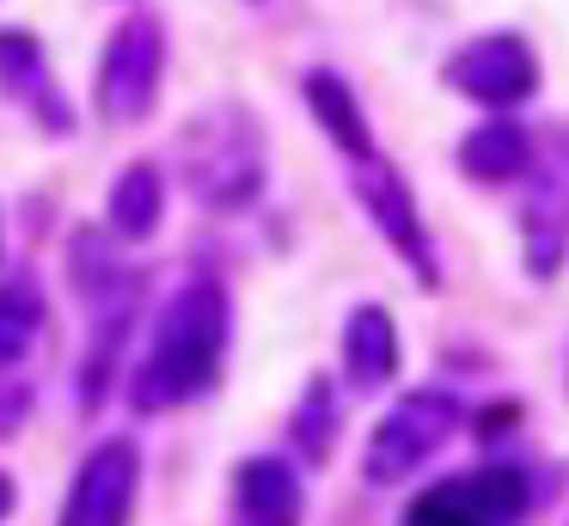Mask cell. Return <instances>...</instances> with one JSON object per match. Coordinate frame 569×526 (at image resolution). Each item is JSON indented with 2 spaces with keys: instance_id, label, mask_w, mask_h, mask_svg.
Returning a JSON list of instances; mask_svg holds the SVG:
<instances>
[{
  "instance_id": "obj_1",
  "label": "cell",
  "mask_w": 569,
  "mask_h": 526,
  "mask_svg": "<svg viewBox=\"0 0 569 526\" xmlns=\"http://www.w3.org/2000/svg\"><path fill=\"white\" fill-rule=\"evenodd\" d=\"M227 288L221 281H190V288L172 294V306L153 325V343L136 367V386H129V404L148 416L178 410V404L202 398V391L221 379L227 361Z\"/></svg>"
},
{
  "instance_id": "obj_2",
  "label": "cell",
  "mask_w": 569,
  "mask_h": 526,
  "mask_svg": "<svg viewBox=\"0 0 569 526\" xmlns=\"http://www.w3.org/2000/svg\"><path fill=\"white\" fill-rule=\"evenodd\" d=\"M178 166L197 202L246 208L263 190V129L246 105H209L178 129Z\"/></svg>"
},
{
  "instance_id": "obj_3",
  "label": "cell",
  "mask_w": 569,
  "mask_h": 526,
  "mask_svg": "<svg viewBox=\"0 0 569 526\" xmlns=\"http://www.w3.org/2000/svg\"><path fill=\"white\" fill-rule=\"evenodd\" d=\"M459 423V398L441 386L405 391L392 410L380 416V428L368 435V453H361V477L368 484H405L417 465H429L441 453V440L453 435Z\"/></svg>"
},
{
  "instance_id": "obj_4",
  "label": "cell",
  "mask_w": 569,
  "mask_h": 526,
  "mask_svg": "<svg viewBox=\"0 0 569 526\" xmlns=\"http://www.w3.org/2000/svg\"><path fill=\"white\" fill-rule=\"evenodd\" d=\"M520 227H527V269L551 281L569 257V129H551L532 141Z\"/></svg>"
},
{
  "instance_id": "obj_5",
  "label": "cell",
  "mask_w": 569,
  "mask_h": 526,
  "mask_svg": "<svg viewBox=\"0 0 569 526\" xmlns=\"http://www.w3.org/2000/svg\"><path fill=\"white\" fill-rule=\"evenodd\" d=\"M160 80H166V31L153 12H136L111 31L104 43V61H99V110L111 122H136L153 110L160 98Z\"/></svg>"
},
{
  "instance_id": "obj_6",
  "label": "cell",
  "mask_w": 569,
  "mask_h": 526,
  "mask_svg": "<svg viewBox=\"0 0 569 526\" xmlns=\"http://www.w3.org/2000/svg\"><path fill=\"white\" fill-rule=\"evenodd\" d=\"M527 508H532L527 477L508 472V465H490V472H466V477L422 489L410 502L405 526H520Z\"/></svg>"
},
{
  "instance_id": "obj_7",
  "label": "cell",
  "mask_w": 569,
  "mask_h": 526,
  "mask_svg": "<svg viewBox=\"0 0 569 526\" xmlns=\"http://www.w3.org/2000/svg\"><path fill=\"white\" fill-rule=\"evenodd\" d=\"M356 196L373 215V227L386 232V245L410 264V276H417L422 288H435V281H441V264H435V245H429V227H422V215H417L410 183L398 178L392 166H380V159H361L356 166Z\"/></svg>"
},
{
  "instance_id": "obj_8",
  "label": "cell",
  "mask_w": 569,
  "mask_h": 526,
  "mask_svg": "<svg viewBox=\"0 0 569 526\" xmlns=\"http://www.w3.org/2000/svg\"><path fill=\"white\" fill-rule=\"evenodd\" d=\"M136 484H141L136 440H99L62 502V526H129Z\"/></svg>"
},
{
  "instance_id": "obj_9",
  "label": "cell",
  "mask_w": 569,
  "mask_h": 526,
  "mask_svg": "<svg viewBox=\"0 0 569 526\" xmlns=\"http://www.w3.org/2000/svg\"><path fill=\"white\" fill-rule=\"evenodd\" d=\"M447 86H453L459 98H471V105H520V98L539 86V61H532V49L520 43L515 31H496V37H478V43H466L453 61H447Z\"/></svg>"
},
{
  "instance_id": "obj_10",
  "label": "cell",
  "mask_w": 569,
  "mask_h": 526,
  "mask_svg": "<svg viewBox=\"0 0 569 526\" xmlns=\"http://www.w3.org/2000/svg\"><path fill=\"white\" fill-rule=\"evenodd\" d=\"M0 98H13L19 110H31L38 129L74 135V110H68L62 86H56V73L31 31H0Z\"/></svg>"
},
{
  "instance_id": "obj_11",
  "label": "cell",
  "mask_w": 569,
  "mask_h": 526,
  "mask_svg": "<svg viewBox=\"0 0 569 526\" xmlns=\"http://www.w3.org/2000/svg\"><path fill=\"white\" fill-rule=\"evenodd\" d=\"M233 526H300V484L282 459H246L233 472Z\"/></svg>"
},
{
  "instance_id": "obj_12",
  "label": "cell",
  "mask_w": 569,
  "mask_h": 526,
  "mask_svg": "<svg viewBox=\"0 0 569 526\" xmlns=\"http://www.w3.org/2000/svg\"><path fill=\"white\" fill-rule=\"evenodd\" d=\"M343 367H349V379H356L361 391L386 386V379L398 374V325H392V312H380V306H356V312L343 318Z\"/></svg>"
},
{
  "instance_id": "obj_13",
  "label": "cell",
  "mask_w": 569,
  "mask_h": 526,
  "mask_svg": "<svg viewBox=\"0 0 569 526\" xmlns=\"http://www.w3.org/2000/svg\"><path fill=\"white\" fill-rule=\"evenodd\" d=\"M300 86H307V105H312V117L325 122V135H331L356 166H361V159H373V129H368V117H361L356 92H349L331 68H312Z\"/></svg>"
},
{
  "instance_id": "obj_14",
  "label": "cell",
  "mask_w": 569,
  "mask_h": 526,
  "mask_svg": "<svg viewBox=\"0 0 569 526\" xmlns=\"http://www.w3.org/2000/svg\"><path fill=\"white\" fill-rule=\"evenodd\" d=\"M532 159V135L520 129V122H483V129H471L466 141H459V171L478 183H508L520 178Z\"/></svg>"
},
{
  "instance_id": "obj_15",
  "label": "cell",
  "mask_w": 569,
  "mask_h": 526,
  "mask_svg": "<svg viewBox=\"0 0 569 526\" xmlns=\"http://www.w3.org/2000/svg\"><path fill=\"white\" fill-rule=\"evenodd\" d=\"M160 215H166L160 166H148V159L123 166V178L111 183V227L123 232V239H148V232L160 227Z\"/></svg>"
},
{
  "instance_id": "obj_16",
  "label": "cell",
  "mask_w": 569,
  "mask_h": 526,
  "mask_svg": "<svg viewBox=\"0 0 569 526\" xmlns=\"http://www.w3.org/2000/svg\"><path fill=\"white\" fill-rule=\"evenodd\" d=\"M38 337H43V294L31 288V276L0 281V374L26 361Z\"/></svg>"
},
{
  "instance_id": "obj_17",
  "label": "cell",
  "mask_w": 569,
  "mask_h": 526,
  "mask_svg": "<svg viewBox=\"0 0 569 526\" xmlns=\"http://www.w3.org/2000/svg\"><path fill=\"white\" fill-rule=\"evenodd\" d=\"M331 435H337V391H331V379H307L295 416H288V440H295V453L307 465H319L331 453Z\"/></svg>"
},
{
  "instance_id": "obj_18",
  "label": "cell",
  "mask_w": 569,
  "mask_h": 526,
  "mask_svg": "<svg viewBox=\"0 0 569 526\" xmlns=\"http://www.w3.org/2000/svg\"><path fill=\"white\" fill-rule=\"evenodd\" d=\"M13 502H19V489H13V477L0 472V520H7V514H13Z\"/></svg>"
}]
</instances>
